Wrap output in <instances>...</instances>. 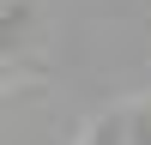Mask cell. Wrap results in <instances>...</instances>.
<instances>
[{"label":"cell","mask_w":151,"mask_h":145,"mask_svg":"<svg viewBox=\"0 0 151 145\" xmlns=\"http://www.w3.org/2000/svg\"><path fill=\"white\" fill-rule=\"evenodd\" d=\"M42 48H48L42 6H36V0H6V6H0V55L36 79V72H42Z\"/></svg>","instance_id":"cell-1"},{"label":"cell","mask_w":151,"mask_h":145,"mask_svg":"<svg viewBox=\"0 0 151 145\" xmlns=\"http://www.w3.org/2000/svg\"><path fill=\"white\" fill-rule=\"evenodd\" d=\"M79 139H91V145H151V97L103 103V109L79 127Z\"/></svg>","instance_id":"cell-2"},{"label":"cell","mask_w":151,"mask_h":145,"mask_svg":"<svg viewBox=\"0 0 151 145\" xmlns=\"http://www.w3.org/2000/svg\"><path fill=\"white\" fill-rule=\"evenodd\" d=\"M0 6H6V0H0Z\"/></svg>","instance_id":"cell-3"}]
</instances>
